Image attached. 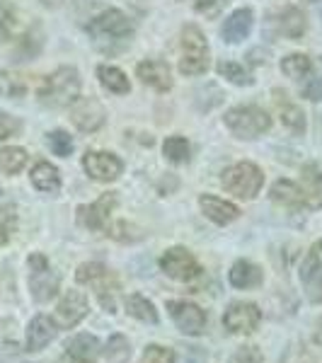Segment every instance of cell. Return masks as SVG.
<instances>
[{
    "label": "cell",
    "mask_w": 322,
    "mask_h": 363,
    "mask_svg": "<svg viewBox=\"0 0 322 363\" xmlns=\"http://www.w3.org/2000/svg\"><path fill=\"white\" fill-rule=\"evenodd\" d=\"M78 97H80V75H78V70L70 66L54 70L42 83V87H39V99H42V104L54 107V109L70 107Z\"/></svg>",
    "instance_id": "cell-1"
},
{
    "label": "cell",
    "mask_w": 322,
    "mask_h": 363,
    "mask_svg": "<svg viewBox=\"0 0 322 363\" xmlns=\"http://www.w3.org/2000/svg\"><path fill=\"white\" fill-rule=\"evenodd\" d=\"M87 34H90L92 42L107 51L112 44L128 42L133 34V25L121 10H104V13H99L97 17L90 20Z\"/></svg>",
    "instance_id": "cell-2"
},
{
    "label": "cell",
    "mask_w": 322,
    "mask_h": 363,
    "mask_svg": "<svg viewBox=\"0 0 322 363\" xmlns=\"http://www.w3.org/2000/svg\"><path fill=\"white\" fill-rule=\"evenodd\" d=\"M75 281L85 286H92L99 306L107 310V313H116V291H119V284H116L114 274L109 272L107 267L99 264V262L80 264L78 272H75Z\"/></svg>",
    "instance_id": "cell-3"
},
{
    "label": "cell",
    "mask_w": 322,
    "mask_h": 363,
    "mask_svg": "<svg viewBox=\"0 0 322 363\" xmlns=\"http://www.w3.org/2000/svg\"><path fill=\"white\" fill-rule=\"evenodd\" d=\"M221 184L226 186V191H231L238 199H255L265 186V172L255 165V162H238V165L228 167L221 177Z\"/></svg>",
    "instance_id": "cell-4"
},
{
    "label": "cell",
    "mask_w": 322,
    "mask_h": 363,
    "mask_svg": "<svg viewBox=\"0 0 322 363\" xmlns=\"http://www.w3.org/2000/svg\"><path fill=\"white\" fill-rule=\"evenodd\" d=\"M209 68V44L201 29L196 25H187L182 29V58H179V73L201 75Z\"/></svg>",
    "instance_id": "cell-5"
},
{
    "label": "cell",
    "mask_w": 322,
    "mask_h": 363,
    "mask_svg": "<svg viewBox=\"0 0 322 363\" xmlns=\"http://www.w3.org/2000/svg\"><path fill=\"white\" fill-rule=\"evenodd\" d=\"M226 126L238 138H260L272 128V116L260 107H235L226 114Z\"/></svg>",
    "instance_id": "cell-6"
},
{
    "label": "cell",
    "mask_w": 322,
    "mask_h": 363,
    "mask_svg": "<svg viewBox=\"0 0 322 363\" xmlns=\"http://www.w3.org/2000/svg\"><path fill=\"white\" fill-rule=\"evenodd\" d=\"M58 286H61V279L51 269L49 259H46L42 252L29 255V291H32L34 301L49 303L51 298H56Z\"/></svg>",
    "instance_id": "cell-7"
},
{
    "label": "cell",
    "mask_w": 322,
    "mask_h": 363,
    "mask_svg": "<svg viewBox=\"0 0 322 363\" xmlns=\"http://www.w3.org/2000/svg\"><path fill=\"white\" fill-rule=\"evenodd\" d=\"M160 269L174 281H194L201 277V264L187 247H170L160 257Z\"/></svg>",
    "instance_id": "cell-8"
},
{
    "label": "cell",
    "mask_w": 322,
    "mask_h": 363,
    "mask_svg": "<svg viewBox=\"0 0 322 363\" xmlns=\"http://www.w3.org/2000/svg\"><path fill=\"white\" fill-rule=\"evenodd\" d=\"M301 284L308 301L320 306L322 303V240L308 250L306 259L301 264Z\"/></svg>",
    "instance_id": "cell-9"
},
{
    "label": "cell",
    "mask_w": 322,
    "mask_h": 363,
    "mask_svg": "<svg viewBox=\"0 0 322 363\" xmlns=\"http://www.w3.org/2000/svg\"><path fill=\"white\" fill-rule=\"evenodd\" d=\"M104 119H107V112H104L102 102L95 97H78L70 104V121L83 133L99 131L104 126Z\"/></svg>",
    "instance_id": "cell-10"
},
{
    "label": "cell",
    "mask_w": 322,
    "mask_h": 363,
    "mask_svg": "<svg viewBox=\"0 0 322 363\" xmlns=\"http://www.w3.org/2000/svg\"><path fill=\"white\" fill-rule=\"evenodd\" d=\"M262 322V313L255 303H231L223 315V327L231 335H252V332L260 327Z\"/></svg>",
    "instance_id": "cell-11"
},
{
    "label": "cell",
    "mask_w": 322,
    "mask_h": 363,
    "mask_svg": "<svg viewBox=\"0 0 322 363\" xmlns=\"http://www.w3.org/2000/svg\"><path fill=\"white\" fill-rule=\"evenodd\" d=\"M167 313L179 327V332L189 337H199L206 330V313L189 301H167Z\"/></svg>",
    "instance_id": "cell-12"
},
{
    "label": "cell",
    "mask_w": 322,
    "mask_h": 363,
    "mask_svg": "<svg viewBox=\"0 0 322 363\" xmlns=\"http://www.w3.org/2000/svg\"><path fill=\"white\" fill-rule=\"evenodd\" d=\"M269 196H272L274 203L286 206V208H320V203L315 201V196L310 194L306 186L298 184V182H291V179L274 182Z\"/></svg>",
    "instance_id": "cell-13"
},
{
    "label": "cell",
    "mask_w": 322,
    "mask_h": 363,
    "mask_svg": "<svg viewBox=\"0 0 322 363\" xmlns=\"http://www.w3.org/2000/svg\"><path fill=\"white\" fill-rule=\"evenodd\" d=\"M83 167L87 177L95 182H114L124 172V162L114 153H102V150H87L83 155Z\"/></svg>",
    "instance_id": "cell-14"
},
{
    "label": "cell",
    "mask_w": 322,
    "mask_h": 363,
    "mask_svg": "<svg viewBox=\"0 0 322 363\" xmlns=\"http://www.w3.org/2000/svg\"><path fill=\"white\" fill-rule=\"evenodd\" d=\"M116 206V194H102L95 203L90 206H78V223L87 228V230H104L109 223V216Z\"/></svg>",
    "instance_id": "cell-15"
},
{
    "label": "cell",
    "mask_w": 322,
    "mask_h": 363,
    "mask_svg": "<svg viewBox=\"0 0 322 363\" xmlns=\"http://www.w3.org/2000/svg\"><path fill=\"white\" fill-rule=\"evenodd\" d=\"M87 313H90V306H87L85 294H80V291H66L56 306V325L63 327V330H70L80 320H85Z\"/></svg>",
    "instance_id": "cell-16"
},
{
    "label": "cell",
    "mask_w": 322,
    "mask_h": 363,
    "mask_svg": "<svg viewBox=\"0 0 322 363\" xmlns=\"http://www.w3.org/2000/svg\"><path fill=\"white\" fill-rule=\"evenodd\" d=\"M136 75L140 78V83L153 87L157 92H167L172 87V73H170V66L165 61H140L136 66Z\"/></svg>",
    "instance_id": "cell-17"
},
{
    "label": "cell",
    "mask_w": 322,
    "mask_h": 363,
    "mask_svg": "<svg viewBox=\"0 0 322 363\" xmlns=\"http://www.w3.org/2000/svg\"><path fill=\"white\" fill-rule=\"evenodd\" d=\"M199 206H201L204 216L216 225H228L240 216V208L235 203L226 201V199H218V196H211V194L199 196Z\"/></svg>",
    "instance_id": "cell-18"
},
{
    "label": "cell",
    "mask_w": 322,
    "mask_h": 363,
    "mask_svg": "<svg viewBox=\"0 0 322 363\" xmlns=\"http://www.w3.org/2000/svg\"><path fill=\"white\" fill-rule=\"evenodd\" d=\"M56 322L46 315H37L27 327V351H42L56 337Z\"/></svg>",
    "instance_id": "cell-19"
},
{
    "label": "cell",
    "mask_w": 322,
    "mask_h": 363,
    "mask_svg": "<svg viewBox=\"0 0 322 363\" xmlns=\"http://www.w3.org/2000/svg\"><path fill=\"white\" fill-rule=\"evenodd\" d=\"M252 25H255V15L250 8H240L235 10L231 17L226 20L223 29H221V34H223V39L228 44H238L243 42L245 37H248L250 32H252Z\"/></svg>",
    "instance_id": "cell-20"
},
{
    "label": "cell",
    "mask_w": 322,
    "mask_h": 363,
    "mask_svg": "<svg viewBox=\"0 0 322 363\" xmlns=\"http://www.w3.org/2000/svg\"><path fill=\"white\" fill-rule=\"evenodd\" d=\"M228 281H231V284L240 291L260 289L262 281H265V274H262V269L257 264H252V262L238 259L235 264L231 267V272H228Z\"/></svg>",
    "instance_id": "cell-21"
},
{
    "label": "cell",
    "mask_w": 322,
    "mask_h": 363,
    "mask_svg": "<svg viewBox=\"0 0 322 363\" xmlns=\"http://www.w3.org/2000/svg\"><path fill=\"white\" fill-rule=\"evenodd\" d=\"M99 351H102V347H99V339L92 337V335H75L70 337L66 342V354L73 359L75 363H95Z\"/></svg>",
    "instance_id": "cell-22"
},
{
    "label": "cell",
    "mask_w": 322,
    "mask_h": 363,
    "mask_svg": "<svg viewBox=\"0 0 322 363\" xmlns=\"http://www.w3.org/2000/svg\"><path fill=\"white\" fill-rule=\"evenodd\" d=\"M274 102H277V109L281 114V124L289 128L291 133L298 136V133L306 131V114H303V109L298 107V104H294L289 97H286V92L274 90Z\"/></svg>",
    "instance_id": "cell-23"
},
{
    "label": "cell",
    "mask_w": 322,
    "mask_h": 363,
    "mask_svg": "<svg viewBox=\"0 0 322 363\" xmlns=\"http://www.w3.org/2000/svg\"><path fill=\"white\" fill-rule=\"evenodd\" d=\"M29 177H32V184L44 194H58V189H61V174L51 162H37Z\"/></svg>",
    "instance_id": "cell-24"
},
{
    "label": "cell",
    "mask_w": 322,
    "mask_h": 363,
    "mask_svg": "<svg viewBox=\"0 0 322 363\" xmlns=\"http://www.w3.org/2000/svg\"><path fill=\"white\" fill-rule=\"evenodd\" d=\"M97 78H99V83H102V87H107L114 95H128V90H131V83H128L126 73L116 66L102 63V66L97 68Z\"/></svg>",
    "instance_id": "cell-25"
},
{
    "label": "cell",
    "mask_w": 322,
    "mask_h": 363,
    "mask_svg": "<svg viewBox=\"0 0 322 363\" xmlns=\"http://www.w3.org/2000/svg\"><path fill=\"white\" fill-rule=\"evenodd\" d=\"M279 29H281V34H284V37L298 42V39H301L303 34H306V29H308V20H306V15H303V10L286 8L284 13H281Z\"/></svg>",
    "instance_id": "cell-26"
},
{
    "label": "cell",
    "mask_w": 322,
    "mask_h": 363,
    "mask_svg": "<svg viewBox=\"0 0 322 363\" xmlns=\"http://www.w3.org/2000/svg\"><path fill=\"white\" fill-rule=\"evenodd\" d=\"M126 313L131 318H136L140 322H148V325H157V310L153 303L140 294H131L126 298Z\"/></svg>",
    "instance_id": "cell-27"
},
{
    "label": "cell",
    "mask_w": 322,
    "mask_h": 363,
    "mask_svg": "<svg viewBox=\"0 0 322 363\" xmlns=\"http://www.w3.org/2000/svg\"><path fill=\"white\" fill-rule=\"evenodd\" d=\"M27 165V150L10 145V148H0V172L3 174H17Z\"/></svg>",
    "instance_id": "cell-28"
},
{
    "label": "cell",
    "mask_w": 322,
    "mask_h": 363,
    "mask_svg": "<svg viewBox=\"0 0 322 363\" xmlns=\"http://www.w3.org/2000/svg\"><path fill=\"white\" fill-rule=\"evenodd\" d=\"M310 70H313V63H310V58L306 54H291V56H286L284 61H281V73H284L286 78H291V80L306 78Z\"/></svg>",
    "instance_id": "cell-29"
},
{
    "label": "cell",
    "mask_w": 322,
    "mask_h": 363,
    "mask_svg": "<svg viewBox=\"0 0 322 363\" xmlns=\"http://www.w3.org/2000/svg\"><path fill=\"white\" fill-rule=\"evenodd\" d=\"M162 153L170 162H174V165H182V162L189 160V140L184 136H170L165 143H162Z\"/></svg>",
    "instance_id": "cell-30"
},
{
    "label": "cell",
    "mask_w": 322,
    "mask_h": 363,
    "mask_svg": "<svg viewBox=\"0 0 322 363\" xmlns=\"http://www.w3.org/2000/svg\"><path fill=\"white\" fill-rule=\"evenodd\" d=\"M17 29V10L13 3L0 0V44L10 42Z\"/></svg>",
    "instance_id": "cell-31"
},
{
    "label": "cell",
    "mask_w": 322,
    "mask_h": 363,
    "mask_svg": "<svg viewBox=\"0 0 322 363\" xmlns=\"http://www.w3.org/2000/svg\"><path fill=\"white\" fill-rule=\"evenodd\" d=\"M216 70H218L221 78L231 80L233 85H252V75L248 73V68L240 66V63H233V61H221L218 66H216Z\"/></svg>",
    "instance_id": "cell-32"
},
{
    "label": "cell",
    "mask_w": 322,
    "mask_h": 363,
    "mask_svg": "<svg viewBox=\"0 0 322 363\" xmlns=\"http://www.w3.org/2000/svg\"><path fill=\"white\" fill-rule=\"evenodd\" d=\"M104 356H107L109 363H126L128 356H131V344L124 335H112L104 347Z\"/></svg>",
    "instance_id": "cell-33"
},
{
    "label": "cell",
    "mask_w": 322,
    "mask_h": 363,
    "mask_svg": "<svg viewBox=\"0 0 322 363\" xmlns=\"http://www.w3.org/2000/svg\"><path fill=\"white\" fill-rule=\"evenodd\" d=\"M17 230V208L13 203L0 206V245H8Z\"/></svg>",
    "instance_id": "cell-34"
},
{
    "label": "cell",
    "mask_w": 322,
    "mask_h": 363,
    "mask_svg": "<svg viewBox=\"0 0 322 363\" xmlns=\"http://www.w3.org/2000/svg\"><path fill=\"white\" fill-rule=\"evenodd\" d=\"M303 182H306V189L315 196V201L322 206V172L315 165H308L303 169Z\"/></svg>",
    "instance_id": "cell-35"
},
{
    "label": "cell",
    "mask_w": 322,
    "mask_h": 363,
    "mask_svg": "<svg viewBox=\"0 0 322 363\" xmlns=\"http://www.w3.org/2000/svg\"><path fill=\"white\" fill-rule=\"evenodd\" d=\"M138 363H174V351L160 347V344H150V347H145Z\"/></svg>",
    "instance_id": "cell-36"
},
{
    "label": "cell",
    "mask_w": 322,
    "mask_h": 363,
    "mask_svg": "<svg viewBox=\"0 0 322 363\" xmlns=\"http://www.w3.org/2000/svg\"><path fill=\"white\" fill-rule=\"evenodd\" d=\"M49 145L58 157H68L73 153V138L66 131H51L49 133Z\"/></svg>",
    "instance_id": "cell-37"
},
{
    "label": "cell",
    "mask_w": 322,
    "mask_h": 363,
    "mask_svg": "<svg viewBox=\"0 0 322 363\" xmlns=\"http://www.w3.org/2000/svg\"><path fill=\"white\" fill-rule=\"evenodd\" d=\"M228 0H194V8L199 15H204L206 20H216L221 13H223Z\"/></svg>",
    "instance_id": "cell-38"
},
{
    "label": "cell",
    "mask_w": 322,
    "mask_h": 363,
    "mask_svg": "<svg viewBox=\"0 0 322 363\" xmlns=\"http://www.w3.org/2000/svg\"><path fill=\"white\" fill-rule=\"evenodd\" d=\"M231 363H265V356H262V351L252 347V344H245V347H240L235 354H233Z\"/></svg>",
    "instance_id": "cell-39"
},
{
    "label": "cell",
    "mask_w": 322,
    "mask_h": 363,
    "mask_svg": "<svg viewBox=\"0 0 322 363\" xmlns=\"http://www.w3.org/2000/svg\"><path fill=\"white\" fill-rule=\"evenodd\" d=\"M20 128H22L20 119H15V116L0 112V140H5V138L15 136V133H20Z\"/></svg>",
    "instance_id": "cell-40"
},
{
    "label": "cell",
    "mask_w": 322,
    "mask_h": 363,
    "mask_svg": "<svg viewBox=\"0 0 322 363\" xmlns=\"http://www.w3.org/2000/svg\"><path fill=\"white\" fill-rule=\"evenodd\" d=\"M301 95L310 99V102H320L322 99V75H318V78H310L308 85H303Z\"/></svg>",
    "instance_id": "cell-41"
},
{
    "label": "cell",
    "mask_w": 322,
    "mask_h": 363,
    "mask_svg": "<svg viewBox=\"0 0 322 363\" xmlns=\"http://www.w3.org/2000/svg\"><path fill=\"white\" fill-rule=\"evenodd\" d=\"M182 363H206V354L201 347H187L182 354Z\"/></svg>",
    "instance_id": "cell-42"
},
{
    "label": "cell",
    "mask_w": 322,
    "mask_h": 363,
    "mask_svg": "<svg viewBox=\"0 0 322 363\" xmlns=\"http://www.w3.org/2000/svg\"><path fill=\"white\" fill-rule=\"evenodd\" d=\"M313 339H315V344H320V347H322V318L318 320V327H315V335H313Z\"/></svg>",
    "instance_id": "cell-43"
},
{
    "label": "cell",
    "mask_w": 322,
    "mask_h": 363,
    "mask_svg": "<svg viewBox=\"0 0 322 363\" xmlns=\"http://www.w3.org/2000/svg\"><path fill=\"white\" fill-rule=\"evenodd\" d=\"M63 0H42V5H46V8H58Z\"/></svg>",
    "instance_id": "cell-44"
},
{
    "label": "cell",
    "mask_w": 322,
    "mask_h": 363,
    "mask_svg": "<svg viewBox=\"0 0 322 363\" xmlns=\"http://www.w3.org/2000/svg\"><path fill=\"white\" fill-rule=\"evenodd\" d=\"M0 194H3V191H0Z\"/></svg>",
    "instance_id": "cell-45"
}]
</instances>
